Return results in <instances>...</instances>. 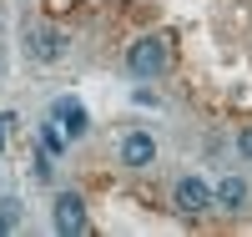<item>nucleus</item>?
<instances>
[{"label":"nucleus","instance_id":"f257e3e1","mask_svg":"<svg viewBox=\"0 0 252 237\" xmlns=\"http://www.w3.org/2000/svg\"><path fill=\"white\" fill-rule=\"evenodd\" d=\"M166 61H172V40L166 35H141L126 46V71H131L136 81H152L166 71Z\"/></svg>","mask_w":252,"mask_h":237},{"label":"nucleus","instance_id":"f03ea898","mask_svg":"<svg viewBox=\"0 0 252 237\" xmlns=\"http://www.w3.org/2000/svg\"><path fill=\"white\" fill-rule=\"evenodd\" d=\"M20 46H26V56L35 61V66H51V61L66 56V31H51V26H26V35H20Z\"/></svg>","mask_w":252,"mask_h":237},{"label":"nucleus","instance_id":"7ed1b4c3","mask_svg":"<svg viewBox=\"0 0 252 237\" xmlns=\"http://www.w3.org/2000/svg\"><path fill=\"white\" fill-rule=\"evenodd\" d=\"M51 222H56L61 237H81V232L91 227L86 222V197H81V192H61L56 207H51Z\"/></svg>","mask_w":252,"mask_h":237},{"label":"nucleus","instance_id":"20e7f679","mask_svg":"<svg viewBox=\"0 0 252 237\" xmlns=\"http://www.w3.org/2000/svg\"><path fill=\"white\" fill-rule=\"evenodd\" d=\"M172 202H177V212H187V217H197V212L217 207V187H207L202 177H182V182L172 187Z\"/></svg>","mask_w":252,"mask_h":237},{"label":"nucleus","instance_id":"39448f33","mask_svg":"<svg viewBox=\"0 0 252 237\" xmlns=\"http://www.w3.org/2000/svg\"><path fill=\"white\" fill-rule=\"evenodd\" d=\"M51 116L61 121V132H66L71 141H81V136H86V132H91V116H86V106H81L76 96H61V101L51 106Z\"/></svg>","mask_w":252,"mask_h":237},{"label":"nucleus","instance_id":"423d86ee","mask_svg":"<svg viewBox=\"0 0 252 237\" xmlns=\"http://www.w3.org/2000/svg\"><path fill=\"white\" fill-rule=\"evenodd\" d=\"M157 162V141H152V132H126L121 136V167H152Z\"/></svg>","mask_w":252,"mask_h":237},{"label":"nucleus","instance_id":"0eeeda50","mask_svg":"<svg viewBox=\"0 0 252 237\" xmlns=\"http://www.w3.org/2000/svg\"><path fill=\"white\" fill-rule=\"evenodd\" d=\"M242 202H247V182H242V177L217 182V207H222V212H242Z\"/></svg>","mask_w":252,"mask_h":237},{"label":"nucleus","instance_id":"6e6552de","mask_svg":"<svg viewBox=\"0 0 252 237\" xmlns=\"http://www.w3.org/2000/svg\"><path fill=\"white\" fill-rule=\"evenodd\" d=\"M66 141H71V136L61 132V121H56V116H51L46 126H40V146H46L51 157H61V152H66Z\"/></svg>","mask_w":252,"mask_h":237},{"label":"nucleus","instance_id":"1a4fd4ad","mask_svg":"<svg viewBox=\"0 0 252 237\" xmlns=\"http://www.w3.org/2000/svg\"><path fill=\"white\" fill-rule=\"evenodd\" d=\"M15 227H20V207H15V202H5V207H0V237H10Z\"/></svg>","mask_w":252,"mask_h":237},{"label":"nucleus","instance_id":"9d476101","mask_svg":"<svg viewBox=\"0 0 252 237\" xmlns=\"http://www.w3.org/2000/svg\"><path fill=\"white\" fill-rule=\"evenodd\" d=\"M237 152L252 157V126H242V132H237Z\"/></svg>","mask_w":252,"mask_h":237},{"label":"nucleus","instance_id":"9b49d317","mask_svg":"<svg viewBox=\"0 0 252 237\" xmlns=\"http://www.w3.org/2000/svg\"><path fill=\"white\" fill-rule=\"evenodd\" d=\"M5 126H15V116H10V111H0V146H5Z\"/></svg>","mask_w":252,"mask_h":237}]
</instances>
